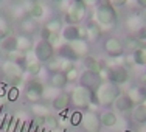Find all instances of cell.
<instances>
[{
	"instance_id": "cell-1",
	"label": "cell",
	"mask_w": 146,
	"mask_h": 132,
	"mask_svg": "<svg viewBox=\"0 0 146 132\" xmlns=\"http://www.w3.org/2000/svg\"><path fill=\"white\" fill-rule=\"evenodd\" d=\"M93 19L96 23H100L101 27H112L117 23L118 14L117 9L113 6H110L109 3H100L93 11Z\"/></svg>"
},
{
	"instance_id": "cell-2",
	"label": "cell",
	"mask_w": 146,
	"mask_h": 132,
	"mask_svg": "<svg viewBox=\"0 0 146 132\" xmlns=\"http://www.w3.org/2000/svg\"><path fill=\"white\" fill-rule=\"evenodd\" d=\"M96 98H98V103L100 106H112L113 101L121 95V90H120V86L117 84H112V82H103L101 86L98 87V90L95 92Z\"/></svg>"
},
{
	"instance_id": "cell-3",
	"label": "cell",
	"mask_w": 146,
	"mask_h": 132,
	"mask_svg": "<svg viewBox=\"0 0 146 132\" xmlns=\"http://www.w3.org/2000/svg\"><path fill=\"white\" fill-rule=\"evenodd\" d=\"M2 72L3 75L6 76L8 82L13 86V87H17L20 82L23 81V72H25V67L19 62L13 61V59H6L2 64Z\"/></svg>"
},
{
	"instance_id": "cell-4",
	"label": "cell",
	"mask_w": 146,
	"mask_h": 132,
	"mask_svg": "<svg viewBox=\"0 0 146 132\" xmlns=\"http://www.w3.org/2000/svg\"><path fill=\"white\" fill-rule=\"evenodd\" d=\"M86 9L87 8H86L79 0L72 2L70 5H68V8L65 9V14H64L65 25H79L86 17Z\"/></svg>"
},
{
	"instance_id": "cell-5",
	"label": "cell",
	"mask_w": 146,
	"mask_h": 132,
	"mask_svg": "<svg viewBox=\"0 0 146 132\" xmlns=\"http://www.w3.org/2000/svg\"><path fill=\"white\" fill-rule=\"evenodd\" d=\"M72 95V104L76 109H87L92 104V92L82 86H76L70 92Z\"/></svg>"
},
{
	"instance_id": "cell-6",
	"label": "cell",
	"mask_w": 146,
	"mask_h": 132,
	"mask_svg": "<svg viewBox=\"0 0 146 132\" xmlns=\"http://www.w3.org/2000/svg\"><path fill=\"white\" fill-rule=\"evenodd\" d=\"M131 73L124 65H112L107 67V81L117 86H123L129 81Z\"/></svg>"
},
{
	"instance_id": "cell-7",
	"label": "cell",
	"mask_w": 146,
	"mask_h": 132,
	"mask_svg": "<svg viewBox=\"0 0 146 132\" xmlns=\"http://www.w3.org/2000/svg\"><path fill=\"white\" fill-rule=\"evenodd\" d=\"M78 82H79V86L86 87L87 90H90V92H96L98 87L103 84V79H101V76H100V73H95V72H90V70H84L79 75Z\"/></svg>"
},
{
	"instance_id": "cell-8",
	"label": "cell",
	"mask_w": 146,
	"mask_h": 132,
	"mask_svg": "<svg viewBox=\"0 0 146 132\" xmlns=\"http://www.w3.org/2000/svg\"><path fill=\"white\" fill-rule=\"evenodd\" d=\"M103 50L106 51L107 56L110 58H120V56H124V45H123V40L120 37H115V36H110L104 40L103 44Z\"/></svg>"
},
{
	"instance_id": "cell-9",
	"label": "cell",
	"mask_w": 146,
	"mask_h": 132,
	"mask_svg": "<svg viewBox=\"0 0 146 132\" xmlns=\"http://www.w3.org/2000/svg\"><path fill=\"white\" fill-rule=\"evenodd\" d=\"M33 51L36 54V59L40 62H48L54 56V48L48 44V40H42V39H39L34 44Z\"/></svg>"
},
{
	"instance_id": "cell-10",
	"label": "cell",
	"mask_w": 146,
	"mask_h": 132,
	"mask_svg": "<svg viewBox=\"0 0 146 132\" xmlns=\"http://www.w3.org/2000/svg\"><path fill=\"white\" fill-rule=\"evenodd\" d=\"M81 126L87 132H100V127H101L100 117L95 112H82Z\"/></svg>"
},
{
	"instance_id": "cell-11",
	"label": "cell",
	"mask_w": 146,
	"mask_h": 132,
	"mask_svg": "<svg viewBox=\"0 0 146 132\" xmlns=\"http://www.w3.org/2000/svg\"><path fill=\"white\" fill-rule=\"evenodd\" d=\"M72 104V95L68 92H59L53 99H51V107L58 112H64V110H68Z\"/></svg>"
},
{
	"instance_id": "cell-12",
	"label": "cell",
	"mask_w": 146,
	"mask_h": 132,
	"mask_svg": "<svg viewBox=\"0 0 146 132\" xmlns=\"http://www.w3.org/2000/svg\"><path fill=\"white\" fill-rule=\"evenodd\" d=\"M112 106L115 107L117 112L124 113V112H131V110L135 107V103L131 99V96L127 95V93H121V95L118 96L115 101H113Z\"/></svg>"
},
{
	"instance_id": "cell-13",
	"label": "cell",
	"mask_w": 146,
	"mask_h": 132,
	"mask_svg": "<svg viewBox=\"0 0 146 132\" xmlns=\"http://www.w3.org/2000/svg\"><path fill=\"white\" fill-rule=\"evenodd\" d=\"M61 37L65 42L81 39V25H64V28L61 30Z\"/></svg>"
},
{
	"instance_id": "cell-14",
	"label": "cell",
	"mask_w": 146,
	"mask_h": 132,
	"mask_svg": "<svg viewBox=\"0 0 146 132\" xmlns=\"http://www.w3.org/2000/svg\"><path fill=\"white\" fill-rule=\"evenodd\" d=\"M48 82H50V86L53 89H58V90H64L65 86L68 84L67 76H65L64 72H54V73H51L50 78H48Z\"/></svg>"
},
{
	"instance_id": "cell-15",
	"label": "cell",
	"mask_w": 146,
	"mask_h": 132,
	"mask_svg": "<svg viewBox=\"0 0 146 132\" xmlns=\"http://www.w3.org/2000/svg\"><path fill=\"white\" fill-rule=\"evenodd\" d=\"M0 50H3L5 53L11 54V53H16L19 51V45H17V36H8L5 39L0 40Z\"/></svg>"
},
{
	"instance_id": "cell-16",
	"label": "cell",
	"mask_w": 146,
	"mask_h": 132,
	"mask_svg": "<svg viewBox=\"0 0 146 132\" xmlns=\"http://www.w3.org/2000/svg\"><path fill=\"white\" fill-rule=\"evenodd\" d=\"M68 44H70V47L73 48L75 54L79 59H82L84 56H87V53H89V44H87V40H86V39H76V40L68 42Z\"/></svg>"
},
{
	"instance_id": "cell-17",
	"label": "cell",
	"mask_w": 146,
	"mask_h": 132,
	"mask_svg": "<svg viewBox=\"0 0 146 132\" xmlns=\"http://www.w3.org/2000/svg\"><path fill=\"white\" fill-rule=\"evenodd\" d=\"M81 61H82V65H84L86 70L100 73V72H101V68H103L101 61H98V58H95V56H90V54H87V56H84Z\"/></svg>"
},
{
	"instance_id": "cell-18",
	"label": "cell",
	"mask_w": 146,
	"mask_h": 132,
	"mask_svg": "<svg viewBox=\"0 0 146 132\" xmlns=\"http://www.w3.org/2000/svg\"><path fill=\"white\" fill-rule=\"evenodd\" d=\"M127 95H129L131 99L135 103V106H137V104H143V103H146V86H140V87H132L129 92H127Z\"/></svg>"
},
{
	"instance_id": "cell-19",
	"label": "cell",
	"mask_w": 146,
	"mask_h": 132,
	"mask_svg": "<svg viewBox=\"0 0 146 132\" xmlns=\"http://www.w3.org/2000/svg\"><path fill=\"white\" fill-rule=\"evenodd\" d=\"M100 123L104 127H115L118 123V117L112 110H104L101 115H100Z\"/></svg>"
},
{
	"instance_id": "cell-20",
	"label": "cell",
	"mask_w": 146,
	"mask_h": 132,
	"mask_svg": "<svg viewBox=\"0 0 146 132\" xmlns=\"http://www.w3.org/2000/svg\"><path fill=\"white\" fill-rule=\"evenodd\" d=\"M86 30H87V39L92 40V42L98 40L100 37L103 36V27L100 25V23H96L95 20H93V22H90L89 25L86 27Z\"/></svg>"
},
{
	"instance_id": "cell-21",
	"label": "cell",
	"mask_w": 146,
	"mask_h": 132,
	"mask_svg": "<svg viewBox=\"0 0 146 132\" xmlns=\"http://www.w3.org/2000/svg\"><path fill=\"white\" fill-rule=\"evenodd\" d=\"M58 56L59 58H62V59H65V61H78V56L75 54V51H73V48L70 47V44L68 42H65V44H62L61 47L58 48Z\"/></svg>"
},
{
	"instance_id": "cell-22",
	"label": "cell",
	"mask_w": 146,
	"mask_h": 132,
	"mask_svg": "<svg viewBox=\"0 0 146 132\" xmlns=\"http://www.w3.org/2000/svg\"><path fill=\"white\" fill-rule=\"evenodd\" d=\"M131 112H132V120H134L135 123H138V124L146 123V103L137 104Z\"/></svg>"
},
{
	"instance_id": "cell-23",
	"label": "cell",
	"mask_w": 146,
	"mask_h": 132,
	"mask_svg": "<svg viewBox=\"0 0 146 132\" xmlns=\"http://www.w3.org/2000/svg\"><path fill=\"white\" fill-rule=\"evenodd\" d=\"M17 45H19V53L25 54V53H28V51L33 50L34 42L31 40L30 36L23 34V36H17Z\"/></svg>"
},
{
	"instance_id": "cell-24",
	"label": "cell",
	"mask_w": 146,
	"mask_h": 132,
	"mask_svg": "<svg viewBox=\"0 0 146 132\" xmlns=\"http://www.w3.org/2000/svg\"><path fill=\"white\" fill-rule=\"evenodd\" d=\"M44 16H45V8L42 3H39V2L31 3V6L28 8V17H31L34 20H40Z\"/></svg>"
},
{
	"instance_id": "cell-25",
	"label": "cell",
	"mask_w": 146,
	"mask_h": 132,
	"mask_svg": "<svg viewBox=\"0 0 146 132\" xmlns=\"http://www.w3.org/2000/svg\"><path fill=\"white\" fill-rule=\"evenodd\" d=\"M123 45H124V51H129V53H134V51L140 50L143 47V42L137 39L135 36H129L123 40Z\"/></svg>"
},
{
	"instance_id": "cell-26",
	"label": "cell",
	"mask_w": 146,
	"mask_h": 132,
	"mask_svg": "<svg viewBox=\"0 0 146 132\" xmlns=\"http://www.w3.org/2000/svg\"><path fill=\"white\" fill-rule=\"evenodd\" d=\"M25 90H30V92H34V93H37V95L42 96L44 95V90H45V86H44L42 81L33 78V79H30V81H27Z\"/></svg>"
},
{
	"instance_id": "cell-27",
	"label": "cell",
	"mask_w": 146,
	"mask_h": 132,
	"mask_svg": "<svg viewBox=\"0 0 146 132\" xmlns=\"http://www.w3.org/2000/svg\"><path fill=\"white\" fill-rule=\"evenodd\" d=\"M25 72L31 76H37L42 72V62L37 61V59H33V61H28L25 64Z\"/></svg>"
},
{
	"instance_id": "cell-28",
	"label": "cell",
	"mask_w": 146,
	"mask_h": 132,
	"mask_svg": "<svg viewBox=\"0 0 146 132\" xmlns=\"http://www.w3.org/2000/svg\"><path fill=\"white\" fill-rule=\"evenodd\" d=\"M20 28H22L23 34H33L34 31L37 30V23L34 19H31V17H28V19H23L22 22H20Z\"/></svg>"
},
{
	"instance_id": "cell-29",
	"label": "cell",
	"mask_w": 146,
	"mask_h": 132,
	"mask_svg": "<svg viewBox=\"0 0 146 132\" xmlns=\"http://www.w3.org/2000/svg\"><path fill=\"white\" fill-rule=\"evenodd\" d=\"M131 58H132L134 65H138V67H146V53H145L143 48H140V50L131 53Z\"/></svg>"
},
{
	"instance_id": "cell-30",
	"label": "cell",
	"mask_w": 146,
	"mask_h": 132,
	"mask_svg": "<svg viewBox=\"0 0 146 132\" xmlns=\"http://www.w3.org/2000/svg\"><path fill=\"white\" fill-rule=\"evenodd\" d=\"M31 112L34 113V115H40V117H48L50 115V109H48L47 104L44 103H33L31 104Z\"/></svg>"
},
{
	"instance_id": "cell-31",
	"label": "cell",
	"mask_w": 146,
	"mask_h": 132,
	"mask_svg": "<svg viewBox=\"0 0 146 132\" xmlns=\"http://www.w3.org/2000/svg\"><path fill=\"white\" fill-rule=\"evenodd\" d=\"M45 28H48L51 31V33H61V30L64 28V25H62V20L59 19V17H54V19H50L47 23H45Z\"/></svg>"
},
{
	"instance_id": "cell-32",
	"label": "cell",
	"mask_w": 146,
	"mask_h": 132,
	"mask_svg": "<svg viewBox=\"0 0 146 132\" xmlns=\"http://www.w3.org/2000/svg\"><path fill=\"white\" fill-rule=\"evenodd\" d=\"M143 25V22H141V19L138 16H131V17H127L126 19V27H127V30H131V31H137L140 27Z\"/></svg>"
},
{
	"instance_id": "cell-33",
	"label": "cell",
	"mask_w": 146,
	"mask_h": 132,
	"mask_svg": "<svg viewBox=\"0 0 146 132\" xmlns=\"http://www.w3.org/2000/svg\"><path fill=\"white\" fill-rule=\"evenodd\" d=\"M13 33H14V28L9 23H6V22L0 23V40L8 37V36H13Z\"/></svg>"
},
{
	"instance_id": "cell-34",
	"label": "cell",
	"mask_w": 146,
	"mask_h": 132,
	"mask_svg": "<svg viewBox=\"0 0 146 132\" xmlns=\"http://www.w3.org/2000/svg\"><path fill=\"white\" fill-rule=\"evenodd\" d=\"M79 75H81V72H79L78 68L75 67V65L65 72V76H67V81H68V82H76V81L79 79Z\"/></svg>"
},
{
	"instance_id": "cell-35",
	"label": "cell",
	"mask_w": 146,
	"mask_h": 132,
	"mask_svg": "<svg viewBox=\"0 0 146 132\" xmlns=\"http://www.w3.org/2000/svg\"><path fill=\"white\" fill-rule=\"evenodd\" d=\"M48 44H50L53 48H59V47H61V45H62L61 33H51L50 37H48Z\"/></svg>"
},
{
	"instance_id": "cell-36",
	"label": "cell",
	"mask_w": 146,
	"mask_h": 132,
	"mask_svg": "<svg viewBox=\"0 0 146 132\" xmlns=\"http://www.w3.org/2000/svg\"><path fill=\"white\" fill-rule=\"evenodd\" d=\"M58 126H59V120H58V118L53 117V115H48L47 120H45V127H47L48 131H56Z\"/></svg>"
},
{
	"instance_id": "cell-37",
	"label": "cell",
	"mask_w": 146,
	"mask_h": 132,
	"mask_svg": "<svg viewBox=\"0 0 146 132\" xmlns=\"http://www.w3.org/2000/svg\"><path fill=\"white\" fill-rule=\"evenodd\" d=\"M6 98H8V101L14 103L17 101V98H19V87H8V92H6Z\"/></svg>"
},
{
	"instance_id": "cell-38",
	"label": "cell",
	"mask_w": 146,
	"mask_h": 132,
	"mask_svg": "<svg viewBox=\"0 0 146 132\" xmlns=\"http://www.w3.org/2000/svg\"><path fill=\"white\" fill-rule=\"evenodd\" d=\"M134 36L137 37L140 42H146V23H145V22H143V25H141L140 28H138V30L134 33Z\"/></svg>"
},
{
	"instance_id": "cell-39",
	"label": "cell",
	"mask_w": 146,
	"mask_h": 132,
	"mask_svg": "<svg viewBox=\"0 0 146 132\" xmlns=\"http://www.w3.org/2000/svg\"><path fill=\"white\" fill-rule=\"evenodd\" d=\"M14 115H9V113H6V117H5V121H3V124H2V127H0V131L2 132H8L9 129V126H11V123L14 121Z\"/></svg>"
},
{
	"instance_id": "cell-40",
	"label": "cell",
	"mask_w": 146,
	"mask_h": 132,
	"mask_svg": "<svg viewBox=\"0 0 146 132\" xmlns=\"http://www.w3.org/2000/svg\"><path fill=\"white\" fill-rule=\"evenodd\" d=\"M81 117H82V112L75 110L70 115V124L72 126H79V124H81Z\"/></svg>"
},
{
	"instance_id": "cell-41",
	"label": "cell",
	"mask_w": 146,
	"mask_h": 132,
	"mask_svg": "<svg viewBox=\"0 0 146 132\" xmlns=\"http://www.w3.org/2000/svg\"><path fill=\"white\" fill-rule=\"evenodd\" d=\"M127 2L129 0H107V3H109L110 6H113V8H123V6L127 5Z\"/></svg>"
},
{
	"instance_id": "cell-42",
	"label": "cell",
	"mask_w": 146,
	"mask_h": 132,
	"mask_svg": "<svg viewBox=\"0 0 146 132\" xmlns=\"http://www.w3.org/2000/svg\"><path fill=\"white\" fill-rule=\"evenodd\" d=\"M86 8H96V6L101 3V0H79Z\"/></svg>"
},
{
	"instance_id": "cell-43",
	"label": "cell",
	"mask_w": 146,
	"mask_h": 132,
	"mask_svg": "<svg viewBox=\"0 0 146 132\" xmlns=\"http://www.w3.org/2000/svg\"><path fill=\"white\" fill-rule=\"evenodd\" d=\"M45 120H47V117L34 115V118H33V124H36L37 127H45Z\"/></svg>"
},
{
	"instance_id": "cell-44",
	"label": "cell",
	"mask_w": 146,
	"mask_h": 132,
	"mask_svg": "<svg viewBox=\"0 0 146 132\" xmlns=\"http://www.w3.org/2000/svg\"><path fill=\"white\" fill-rule=\"evenodd\" d=\"M50 34H51V31L48 28H45V27H42V30H40V39H42V40H48Z\"/></svg>"
},
{
	"instance_id": "cell-45",
	"label": "cell",
	"mask_w": 146,
	"mask_h": 132,
	"mask_svg": "<svg viewBox=\"0 0 146 132\" xmlns=\"http://www.w3.org/2000/svg\"><path fill=\"white\" fill-rule=\"evenodd\" d=\"M30 126H31V121H22V127H20L19 132H30Z\"/></svg>"
},
{
	"instance_id": "cell-46",
	"label": "cell",
	"mask_w": 146,
	"mask_h": 132,
	"mask_svg": "<svg viewBox=\"0 0 146 132\" xmlns=\"http://www.w3.org/2000/svg\"><path fill=\"white\" fill-rule=\"evenodd\" d=\"M135 3H137V6H138V8L146 9V0H135Z\"/></svg>"
},
{
	"instance_id": "cell-47",
	"label": "cell",
	"mask_w": 146,
	"mask_h": 132,
	"mask_svg": "<svg viewBox=\"0 0 146 132\" xmlns=\"http://www.w3.org/2000/svg\"><path fill=\"white\" fill-rule=\"evenodd\" d=\"M5 117H6V112L3 109H0V127H2L3 121H5Z\"/></svg>"
},
{
	"instance_id": "cell-48",
	"label": "cell",
	"mask_w": 146,
	"mask_h": 132,
	"mask_svg": "<svg viewBox=\"0 0 146 132\" xmlns=\"http://www.w3.org/2000/svg\"><path fill=\"white\" fill-rule=\"evenodd\" d=\"M140 82H141V86H146V72H143L140 75Z\"/></svg>"
},
{
	"instance_id": "cell-49",
	"label": "cell",
	"mask_w": 146,
	"mask_h": 132,
	"mask_svg": "<svg viewBox=\"0 0 146 132\" xmlns=\"http://www.w3.org/2000/svg\"><path fill=\"white\" fill-rule=\"evenodd\" d=\"M141 48H143V50H145V53H146V42H143V47H141Z\"/></svg>"
},
{
	"instance_id": "cell-50",
	"label": "cell",
	"mask_w": 146,
	"mask_h": 132,
	"mask_svg": "<svg viewBox=\"0 0 146 132\" xmlns=\"http://www.w3.org/2000/svg\"><path fill=\"white\" fill-rule=\"evenodd\" d=\"M54 2H62V0H54Z\"/></svg>"
}]
</instances>
